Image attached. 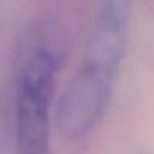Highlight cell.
Segmentation results:
<instances>
[{
    "label": "cell",
    "mask_w": 154,
    "mask_h": 154,
    "mask_svg": "<svg viewBox=\"0 0 154 154\" xmlns=\"http://www.w3.org/2000/svg\"><path fill=\"white\" fill-rule=\"evenodd\" d=\"M125 0H104L72 79L56 107L66 140H80L100 124L110 104L127 44Z\"/></svg>",
    "instance_id": "obj_1"
},
{
    "label": "cell",
    "mask_w": 154,
    "mask_h": 154,
    "mask_svg": "<svg viewBox=\"0 0 154 154\" xmlns=\"http://www.w3.org/2000/svg\"><path fill=\"white\" fill-rule=\"evenodd\" d=\"M36 33L23 47L15 77V136L20 154H50L51 110L60 56Z\"/></svg>",
    "instance_id": "obj_2"
}]
</instances>
